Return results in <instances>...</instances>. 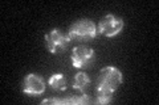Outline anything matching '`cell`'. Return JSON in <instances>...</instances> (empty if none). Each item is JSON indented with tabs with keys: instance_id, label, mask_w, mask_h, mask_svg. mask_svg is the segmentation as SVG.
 Masks as SVG:
<instances>
[{
	"instance_id": "cell-8",
	"label": "cell",
	"mask_w": 159,
	"mask_h": 105,
	"mask_svg": "<svg viewBox=\"0 0 159 105\" xmlns=\"http://www.w3.org/2000/svg\"><path fill=\"white\" fill-rule=\"evenodd\" d=\"M90 101L89 96L85 92H78L76 95H73L70 97H66V99H60V104H74V105H85Z\"/></svg>"
},
{
	"instance_id": "cell-9",
	"label": "cell",
	"mask_w": 159,
	"mask_h": 105,
	"mask_svg": "<svg viewBox=\"0 0 159 105\" xmlns=\"http://www.w3.org/2000/svg\"><path fill=\"white\" fill-rule=\"evenodd\" d=\"M90 83V79H89L88 74L85 72H77L74 75V79H73V89L74 91H78V92H82L84 89L88 87V84Z\"/></svg>"
},
{
	"instance_id": "cell-11",
	"label": "cell",
	"mask_w": 159,
	"mask_h": 105,
	"mask_svg": "<svg viewBox=\"0 0 159 105\" xmlns=\"http://www.w3.org/2000/svg\"><path fill=\"white\" fill-rule=\"evenodd\" d=\"M41 104L43 105H45V104H60V99H57V97H53V99H45V100H43L41 101Z\"/></svg>"
},
{
	"instance_id": "cell-6",
	"label": "cell",
	"mask_w": 159,
	"mask_h": 105,
	"mask_svg": "<svg viewBox=\"0 0 159 105\" xmlns=\"http://www.w3.org/2000/svg\"><path fill=\"white\" fill-rule=\"evenodd\" d=\"M72 64L76 68H86L94 61V50L86 46H76L72 50Z\"/></svg>"
},
{
	"instance_id": "cell-10",
	"label": "cell",
	"mask_w": 159,
	"mask_h": 105,
	"mask_svg": "<svg viewBox=\"0 0 159 105\" xmlns=\"http://www.w3.org/2000/svg\"><path fill=\"white\" fill-rule=\"evenodd\" d=\"M96 96L97 97H96V100H94V103H96V104H101V105L110 103L111 97H113V96H110V95H96Z\"/></svg>"
},
{
	"instance_id": "cell-4",
	"label": "cell",
	"mask_w": 159,
	"mask_h": 105,
	"mask_svg": "<svg viewBox=\"0 0 159 105\" xmlns=\"http://www.w3.org/2000/svg\"><path fill=\"white\" fill-rule=\"evenodd\" d=\"M123 29V20L114 14H106L101 18L97 26V33L105 37H114L119 34Z\"/></svg>"
},
{
	"instance_id": "cell-7",
	"label": "cell",
	"mask_w": 159,
	"mask_h": 105,
	"mask_svg": "<svg viewBox=\"0 0 159 105\" xmlns=\"http://www.w3.org/2000/svg\"><path fill=\"white\" fill-rule=\"evenodd\" d=\"M48 86L51 87L53 91L56 92H62L68 88V84H66V79L62 74H54L49 78L48 80Z\"/></svg>"
},
{
	"instance_id": "cell-1",
	"label": "cell",
	"mask_w": 159,
	"mask_h": 105,
	"mask_svg": "<svg viewBox=\"0 0 159 105\" xmlns=\"http://www.w3.org/2000/svg\"><path fill=\"white\" fill-rule=\"evenodd\" d=\"M122 80H123L122 72L117 67L114 66L103 67L99 71L97 79V87H96L97 95H110V96H113V93L122 84Z\"/></svg>"
},
{
	"instance_id": "cell-2",
	"label": "cell",
	"mask_w": 159,
	"mask_h": 105,
	"mask_svg": "<svg viewBox=\"0 0 159 105\" xmlns=\"http://www.w3.org/2000/svg\"><path fill=\"white\" fill-rule=\"evenodd\" d=\"M68 36L70 39H80V41H88L93 39L97 36V26L92 20L81 18L72 24L68 30Z\"/></svg>"
},
{
	"instance_id": "cell-5",
	"label": "cell",
	"mask_w": 159,
	"mask_h": 105,
	"mask_svg": "<svg viewBox=\"0 0 159 105\" xmlns=\"http://www.w3.org/2000/svg\"><path fill=\"white\" fill-rule=\"evenodd\" d=\"M45 80L37 74H28L23 80L21 91L28 96H39L45 92Z\"/></svg>"
},
{
	"instance_id": "cell-3",
	"label": "cell",
	"mask_w": 159,
	"mask_h": 105,
	"mask_svg": "<svg viewBox=\"0 0 159 105\" xmlns=\"http://www.w3.org/2000/svg\"><path fill=\"white\" fill-rule=\"evenodd\" d=\"M72 39L69 38L68 33H61L60 29H52L45 34V46L51 54H58L66 49Z\"/></svg>"
}]
</instances>
